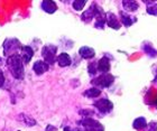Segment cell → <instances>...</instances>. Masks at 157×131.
<instances>
[{
  "instance_id": "7c38bea8",
  "label": "cell",
  "mask_w": 157,
  "mask_h": 131,
  "mask_svg": "<svg viewBox=\"0 0 157 131\" xmlns=\"http://www.w3.org/2000/svg\"><path fill=\"white\" fill-rule=\"evenodd\" d=\"M120 20H121V24L126 27H130L132 24H135L137 21V18L134 16H130L129 13H124V11H120Z\"/></svg>"
},
{
  "instance_id": "30bf717a",
  "label": "cell",
  "mask_w": 157,
  "mask_h": 131,
  "mask_svg": "<svg viewBox=\"0 0 157 131\" xmlns=\"http://www.w3.org/2000/svg\"><path fill=\"white\" fill-rule=\"evenodd\" d=\"M48 67L49 65L45 61H36L33 65V71L37 75H42V74L48 71Z\"/></svg>"
},
{
  "instance_id": "7402d4cb",
  "label": "cell",
  "mask_w": 157,
  "mask_h": 131,
  "mask_svg": "<svg viewBox=\"0 0 157 131\" xmlns=\"http://www.w3.org/2000/svg\"><path fill=\"white\" fill-rule=\"evenodd\" d=\"M21 115H23L24 122H25L27 125H36V121H35L34 119L30 118V117H28V115H25V114H21Z\"/></svg>"
},
{
  "instance_id": "4fadbf2b",
  "label": "cell",
  "mask_w": 157,
  "mask_h": 131,
  "mask_svg": "<svg viewBox=\"0 0 157 131\" xmlns=\"http://www.w3.org/2000/svg\"><path fill=\"white\" fill-rule=\"evenodd\" d=\"M78 54L82 58L84 59H91L95 56V51L89 46H82L81 48L78 49Z\"/></svg>"
},
{
  "instance_id": "ba28073f",
  "label": "cell",
  "mask_w": 157,
  "mask_h": 131,
  "mask_svg": "<svg viewBox=\"0 0 157 131\" xmlns=\"http://www.w3.org/2000/svg\"><path fill=\"white\" fill-rule=\"evenodd\" d=\"M20 57L23 59L24 64H28L30 62V59L33 58L34 56V49L30 46H23L20 49Z\"/></svg>"
},
{
  "instance_id": "9c48e42d",
  "label": "cell",
  "mask_w": 157,
  "mask_h": 131,
  "mask_svg": "<svg viewBox=\"0 0 157 131\" xmlns=\"http://www.w3.org/2000/svg\"><path fill=\"white\" fill-rule=\"evenodd\" d=\"M105 19H107V25H108L110 28H113V29H119V28H120L121 23L119 21L118 17L116 16L113 13H107Z\"/></svg>"
},
{
  "instance_id": "5b68a950",
  "label": "cell",
  "mask_w": 157,
  "mask_h": 131,
  "mask_svg": "<svg viewBox=\"0 0 157 131\" xmlns=\"http://www.w3.org/2000/svg\"><path fill=\"white\" fill-rule=\"evenodd\" d=\"M113 81H115L113 75L109 74V73H105V74H101L100 76L95 77L94 80H92L91 83L93 85L100 88V90H101V88H109L113 83Z\"/></svg>"
},
{
  "instance_id": "6da1fadb",
  "label": "cell",
  "mask_w": 157,
  "mask_h": 131,
  "mask_svg": "<svg viewBox=\"0 0 157 131\" xmlns=\"http://www.w3.org/2000/svg\"><path fill=\"white\" fill-rule=\"evenodd\" d=\"M7 64L13 76L17 80H23L25 76L24 71V62L19 54H13L7 58Z\"/></svg>"
},
{
  "instance_id": "d6986e66",
  "label": "cell",
  "mask_w": 157,
  "mask_h": 131,
  "mask_svg": "<svg viewBox=\"0 0 157 131\" xmlns=\"http://www.w3.org/2000/svg\"><path fill=\"white\" fill-rule=\"evenodd\" d=\"M145 3H147L148 6L146 8V11H147L149 15H153V16H157V3L154 1H145Z\"/></svg>"
},
{
  "instance_id": "ac0fdd59",
  "label": "cell",
  "mask_w": 157,
  "mask_h": 131,
  "mask_svg": "<svg viewBox=\"0 0 157 131\" xmlns=\"http://www.w3.org/2000/svg\"><path fill=\"white\" fill-rule=\"evenodd\" d=\"M147 125L148 123H147V121H146V119L143 118V117H139V118H137L134 121L132 127H134V129H136V130H141V129L146 128Z\"/></svg>"
},
{
  "instance_id": "2e32d148",
  "label": "cell",
  "mask_w": 157,
  "mask_h": 131,
  "mask_svg": "<svg viewBox=\"0 0 157 131\" xmlns=\"http://www.w3.org/2000/svg\"><path fill=\"white\" fill-rule=\"evenodd\" d=\"M101 94V90L98 88H88V90H85L83 92V95H84L85 98L88 99H93V98H97L99 95Z\"/></svg>"
},
{
  "instance_id": "4316f807",
  "label": "cell",
  "mask_w": 157,
  "mask_h": 131,
  "mask_svg": "<svg viewBox=\"0 0 157 131\" xmlns=\"http://www.w3.org/2000/svg\"><path fill=\"white\" fill-rule=\"evenodd\" d=\"M156 108H157V100H156Z\"/></svg>"
},
{
  "instance_id": "484cf974",
  "label": "cell",
  "mask_w": 157,
  "mask_h": 131,
  "mask_svg": "<svg viewBox=\"0 0 157 131\" xmlns=\"http://www.w3.org/2000/svg\"><path fill=\"white\" fill-rule=\"evenodd\" d=\"M64 131H74L72 128H70V127H66V128H64Z\"/></svg>"
},
{
  "instance_id": "52a82bcc",
  "label": "cell",
  "mask_w": 157,
  "mask_h": 131,
  "mask_svg": "<svg viewBox=\"0 0 157 131\" xmlns=\"http://www.w3.org/2000/svg\"><path fill=\"white\" fill-rule=\"evenodd\" d=\"M97 9H98V5L97 3H92V6L88 10H85L84 13L81 15V19L84 23H90L92 19H95L97 16Z\"/></svg>"
},
{
  "instance_id": "8992f818",
  "label": "cell",
  "mask_w": 157,
  "mask_h": 131,
  "mask_svg": "<svg viewBox=\"0 0 157 131\" xmlns=\"http://www.w3.org/2000/svg\"><path fill=\"white\" fill-rule=\"evenodd\" d=\"M93 107H94L100 113L105 114V113H109V112L112 111V109H113V103H112L110 100H108V99H100V100L94 102Z\"/></svg>"
},
{
  "instance_id": "8fae6325",
  "label": "cell",
  "mask_w": 157,
  "mask_h": 131,
  "mask_svg": "<svg viewBox=\"0 0 157 131\" xmlns=\"http://www.w3.org/2000/svg\"><path fill=\"white\" fill-rule=\"evenodd\" d=\"M40 8L47 13H54L57 10V5L53 0H44L40 3Z\"/></svg>"
},
{
  "instance_id": "83f0119b",
  "label": "cell",
  "mask_w": 157,
  "mask_h": 131,
  "mask_svg": "<svg viewBox=\"0 0 157 131\" xmlns=\"http://www.w3.org/2000/svg\"><path fill=\"white\" fill-rule=\"evenodd\" d=\"M18 131H20V130H18Z\"/></svg>"
},
{
  "instance_id": "cb8c5ba5",
  "label": "cell",
  "mask_w": 157,
  "mask_h": 131,
  "mask_svg": "<svg viewBox=\"0 0 157 131\" xmlns=\"http://www.w3.org/2000/svg\"><path fill=\"white\" fill-rule=\"evenodd\" d=\"M3 84H5V75H3V72L0 69V88H2Z\"/></svg>"
},
{
  "instance_id": "9a60e30c",
  "label": "cell",
  "mask_w": 157,
  "mask_h": 131,
  "mask_svg": "<svg viewBox=\"0 0 157 131\" xmlns=\"http://www.w3.org/2000/svg\"><path fill=\"white\" fill-rule=\"evenodd\" d=\"M109 71H110V61L105 56L98 61V72L105 74V73H109Z\"/></svg>"
},
{
  "instance_id": "44dd1931",
  "label": "cell",
  "mask_w": 157,
  "mask_h": 131,
  "mask_svg": "<svg viewBox=\"0 0 157 131\" xmlns=\"http://www.w3.org/2000/svg\"><path fill=\"white\" fill-rule=\"evenodd\" d=\"M88 72L91 76L95 75V73L98 72V62L97 63H94V62L90 63V64L88 65Z\"/></svg>"
},
{
  "instance_id": "277c9868",
  "label": "cell",
  "mask_w": 157,
  "mask_h": 131,
  "mask_svg": "<svg viewBox=\"0 0 157 131\" xmlns=\"http://www.w3.org/2000/svg\"><path fill=\"white\" fill-rule=\"evenodd\" d=\"M78 123L85 131H105L103 125L99 121H97V120H94V119L92 118L82 119L81 121H78Z\"/></svg>"
},
{
  "instance_id": "e0dca14e",
  "label": "cell",
  "mask_w": 157,
  "mask_h": 131,
  "mask_svg": "<svg viewBox=\"0 0 157 131\" xmlns=\"http://www.w3.org/2000/svg\"><path fill=\"white\" fill-rule=\"evenodd\" d=\"M122 6L126 11H130V13H134L139 8L137 1H122Z\"/></svg>"
},
{
  "instance_id": "ffe728a7",
  "label": "cell",
  "mask_w": 157,
  "mask_h": 131,
  "mask_svg": "<svg viewBox=\"0 0 157 131\" xmlns=\"http://www.w3.org/2000/svg\"><path fill=\"white\" fill-rule=\"evenodd\" d=\"M73 5V9L76 10V11H80L84 8V6L86 5V1L85 0H75L72 2Z\"/></svg>"
},
{
  "instance_id": "7a4b0ae2",
  "label": "cell",
  "mask_w": 157,
  "mask_h": 131,
  "mask_svg": "<svg viewBox=\"0 0 157 131\" xmlns=\"http://www.w3.org/2000/svg\"><path fill=\"white\" fill-rule=\"evenodd\" d=\"M3 47V55L6 56L7 58L9 56L13 55V54H17L18 51L21 49V44L17 38H7L2 44Z\"/></svg>"
},
{
  "instance_id": "5bb4252c",
  "label": "cell",
  "mask_w": 157,
  "mask_h": 131,
  "mask_svg": "<svg viewBox=\"0 0 157 131\" xmlns=\"http://www.w3.org/2000/svg\"><path fill=\"white\" fill-rule=\"evenodd\" d=\"M56 62L61 67H67L72 64V59H71V56L67 54V53H61L57 58H56Z\"/></svg>"
},
{
  "instance_id": "603a6c76",
  "label": "cell",
  "mask_w": 157,
  "mask_h": 131,
  "mask_svg": "<svg viewBox=\"0 0 157 131\" xmlns=\"http://www.w3.org/2000/svg\"><path fill=\"white\" fill-rule=\"evenodd\" d=\"M146 131H157V122L153 121L147 125V130Z\"/></svg>"
},
{
  "instance_id": "3957f363",
  "label": "cell",
  "mask_w": 157,
  "mask_h": 131,
  "mask_svg": "<svg viewBox=\"0 0 157 131\" xmlns=\"http://www.w3.org/2000/svg\"><path fill=\"white\" fill-rule=\"evenodd\" d=\"M56 53H57V46L48 44L42 48V56L48 65H53L56 62Z\"/></svg>"
},
{
  "instance_id": "d4e9b609",
  "label": "cell",
  "mask_w": 157,
  "mask_h": 131,
  "mask_svg": "<svg viewBox=\"0 0 157 131\" xmlns=\"http://www.w3.org/2000/svg\"><path fill=\"white\" fill-rule=\"evenodd\" d=\"M46 131H57V129L55 127H53V125H47V128H46Z\"/></svg>"
}]
</instances>
